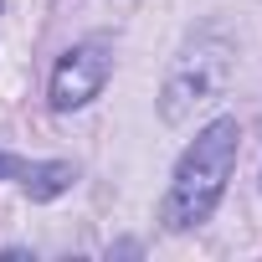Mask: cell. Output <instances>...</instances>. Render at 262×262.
<instances>
[{"label":"cell","mask_w":262,"mask_h":262,"mask_svg":"<svg viewBox=\"0 0 262 262\" xmlns=\"http://www.w3.org/2000/svg\"><path fill=\"white\" fill-rule=\"evenodd\" d=\"M226 82H231V47L221 36H201L175 57V67L160 88V113L170 123H185L195 108L216 103L226 93Z\"/></svg>","instance_id":"2"},{"label":"cell","mask_w":262,"mask_h":262,"mask_svg":"<svg viewBox=\"0 0 262 262\" xmlns=\"http://www.w3.org/2000/svg\"><path fill=\"white\" fill-rule=\"evenodd\" d=\"M108 72H113V57H108L103 41H77V47H67L62 62H57V72H52V108H57V113L88 108V103L103 93Z\"/></svg>","instance_id":"3"},{"label":"cell","mask_w":262,"mask_h":262,"mask_svg":"<svg viewBox=\"0 0 262 262\" xmlns=\"http://www.w3.org/2000/svg\"><path fill=\"white\" fill-rule=\"evenodd\" d=\"M236 144H242L236 118H216L195 134V144L175 165V180H170V195L160 211L170 231H190L216 211V201L226 195V180L236 170Z\"/></svg>","instance_id":"1"},{"label":"cell","mask_w":262,"mask_h":262,"mask_svg":"<svg viewBox=\"0 0 262 262\" xmlns=\"http://www.w3.org/2000/svg\"><path fill=\"white\" fill-rule=\"evenodd\" d=\"M0 175H16L31 201H52V195L72 190V165H57V160H47V165H21V160H11V155H0Z\"/></svg>","instance_id":"4"}]
</instances>
